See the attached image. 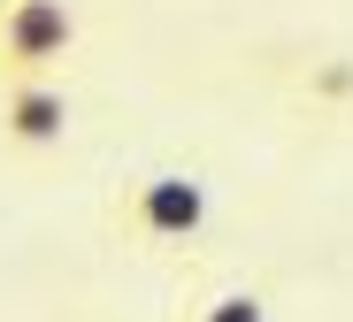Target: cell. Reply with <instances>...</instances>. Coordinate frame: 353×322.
<instances>
[{"mask_svg": "<svg viewBox=\"0 0 353 322\" xmlns=\"http://www.w3.org/2000/svg\"><path fill=\"white\" fill-rule=\"evenodd\" d=\"M123 223H131L139 238L176 245V238H192V230L208 223V184H200V177H146V184L131 192Z\"/></svg>", "mask_w": 353, "mask_h": 322, "instance_id": "7a4b0ae2", "label": "cell"}, {"mask_svg": "<svg viewBox=\"0 0 353 322\" xmlns=\"http://www.w3.org/2000/svg\"><path fill=\"white\" fill-rule=\"evenodd\" d=\"M70 39H77V16L62 0H8L0 8V70L8 77H46L70 54Z\"/></svg>", "mask_w": 353, "mask_h": 322, "instance_id": "6da1fadb", "label": "cell"}, {"mask_svg": "<svg viewBox=\"0 0 353 322\" xmlns=\"http://www.w3.org/2000/svg\"><path fill=\"white\" fill-rule=\"evenodd\" d=\"M0 131H8L16 146H62V131H70V100H62V85H46V77H16L8 85V100H0Z\"/></svg>", "mask_w": 353, "mask_h": 322, "instance_id": "3957f363", "label": "cell"}, {"mask_svg": "<svg viewBox=\"0 0 353 322\" xmlns=\"http://www.w3.org/2000/svg\"><path fill=\"white\" fill-rule=\"evenodd\" d=\"M200 322H269V314H261V299H254V292H230V299L200 307Z\"/></svg>", "mask_w": 353, "mask_h": 322, "instance_id": "277c9868", "label": "cell"}]
</instances>
